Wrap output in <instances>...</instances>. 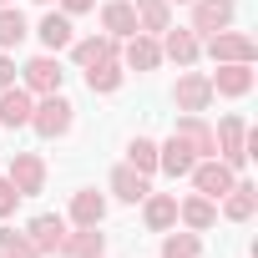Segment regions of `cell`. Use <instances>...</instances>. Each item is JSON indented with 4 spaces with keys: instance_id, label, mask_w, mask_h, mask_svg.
Segmentation results:
<instances>
[{
    "instance_id": "cell-13",
    "label": "cell",
    "mask_w": 258,
    "mask_h": 258,
    "mask_svg": "<svg viewBox=\"0 0 258 258\" xmlns=\"http://www.w3.org/2000/svg\"><path fill=\"white\" fill-rule=\"evenodd\" d=\"M31 111H36V96H31L21 81L0 91V126H6V132H21V126H31Z\"/></svg>"
},
{
    "instance_id": "cell-29",
    "label": "cell",
    "mask_w": 258,
    "mask_h": 258,
    "mask_svg": "<svg viewBox=\"0 0 258 258\" xmlns=\"http://www.w3.org/2000/svg\"><path fill=\"white\" fill-rule=\"evenodd\" d=\"M0 253H6V258H46V253L26 238V228L16 233V228H6V223H0Z\"/></svg>"
},
{
    "instance_id": "cell-30",
    "label": "cell",
    "mask_w": 258,
    "mask_h": 258,
    "mask_svg": "<svg viewBox=\"0 0 258 258\" xmlns=\"http://www.w3.org/2000/svg\"><path fill=\"white\" fill-rule=\"evenodd\" d=\"M126 167H137V172H157V142L152 137H132L126 142Z\"/></svg>"
},
{
    "instance_id": "cell-1",
    "label": "cell",
    "mask_w": 258,
    "mask_h": 258,
    "mask_svg": "<svg viewBox=\"0 0 258 258\" xmlns=\"http://www.w3.org/2000/svg\"><path fill=\"white\" fill-rule=\"evenodd\" d=\"M76 126V106L61 96V91H51V96H36V111H31V132L36 137H46V142H56V137H66Z\"/></svg>"
},
{
    "instance_id": "cell-10",
    "label": "cell",
    "mask_w": 258,
    "mask_h": 258,
    "mask_svg": "<svg viewBox=\"0 0 258 258\" xmlns=\"http://www.w3.org/2000/svg\"><path fill=\"white\" fill-rule=\"evenodd\" d=\"M208 81H213V96H248L253 91V81H258V71L248 66V61H223L218 71H208Z\"/></svg>"
},
{
    "instance_id": "cell-37",
    "label": "cell",
    "mask_w": 258,
    "mask_h": 258,
    "mask_svg": "<svg viewBox=\"0 0 258 258\" xmlns=\"http://www.w3.org/2000/svg\"><path fill=\"white\" fill-rule=\"evenodd\" d=\"M0 258H6V253H0Z\"/></svg>"
},
{
    "instance_id": "cell-14",
    "label": "cell",
    "mask_w": 258,
    "mask_h": 258,
    "mask_svg": "<svg viewBox=\"0 0 258 258\" xmlns=\"http://www.w3.org/2000/svg\"><path fill=\"white\" fill-rule=\"evenodd\" d=\"M172 137H182L187 147H192V157H218V142H213V126L198 116V111H182L177 121H172Z\"/></svg>"
},
{
    "instance_id": "cell-35",
    "label": "cell",
    "mask_w": 258,
    "mask_h": 258,
    "mask_svg": "<svg viewBox=\"0 0 258 258\" xmlns=\"http://www.w3.org/2000/svg\"><path fill=\"white\" fill-rule=\"evenodd\" d=\"M36 6H56V0H36Z\"/></svg>"
},
{
    "instance_id": "cell-36",
    "label": "cell",
    "mask_w": 258,
    "mask_h": 258,
    "mask_svg": "<svg viewBox=\"0 0 258 258\" xmlns=\"http://www.w3.org/2000/svg\"><path fill=\"white\" fill-rule=\"evenodd\" d=\"M0 6H11V0H0Z\"/></svg>"
},
{
    "instance_id": "cell-8",
    "label": "cell",
    "mask_w": 258,
    "mask_h": 258,
    "mask_svg": "<svg viewBox=\"0 0 258 258\" xmlns=\"http://www.w3.org/2000/svg\"><path fill=\"white\" fill-rule=\"evenodd\" d=\"M172 101H177V111H208L213 106V81H208V71H187L182 66V76H177V86H172Z\"/></svg>"
},
{
    "instance_id": "cell-4",
    "label": "cell",
    "mask_w": 258,
    "mask_h": 258,
    "mask_svg": "<svg viewBox=\"0 0 258 258\" xmlns=\"http://www.w3.org/2000/svg\"><path fill=\"white\" fill-rule=\"evenodd\" d=\"M238 21V0H192V36L198 41H208V36H218V31H228Z\"/></svg>"
},
{
    "instance_id": "cell-16",
    "label": "cell",
    "mask_w": 258,
    "mask_h": 258,
    "mask_svg": "<svg viewBox=\"0 0 258 258\" xmlns=\"http://www.w3.org/2000/svg\"><path fill=\"white\" fill-rule=\"evenodd\" d=\"M157 46H162V61H177V66H192V61L203 56V41H198L187 26H177V31L167 26V31L157 36Z\"/></svg>"
},
{
    "instance_id": "cell-19",
    "label": "cell",
    "mask_w": 258,
    "mask_h": 258,
    "mask_svg": "<svg viewBox=\"0 0 258 258\" xmlns=\"http://www.w3.org/2000/svg\"><path fill=\"white\" fill-rule=\"evenodd\" d=\"M121 66L126 71H157L162 66V46H157V36H126V46H121Z\"/></svg>"
},
{
    "instance_id": "cell-34",
    "label": "cell",
    "mask_w": 258,
    "mask_h": 258,
    "mask_svg": "<svg viewBox=\"0 0 258 258\" xmlns=\"http://www.w3.org/2000/svg\"><path fill=\"white\" fill-rule=\"evenodd\" d=\"M167 6H192V0H167Z\"/></svg>"
},
{
    "instance_id": "cell-20",
    "label": "cell",
    "mask_w": 258,
    "mask_h": 258,
    "mask_svg": "<svg viewBox=\"0 0 258 258\" xmlns=\"http://www.w3.org/2000/svg\"><path fill=\"white\" fill-rule=\"evenodd\" d=\"M142 223H147V233L177 228V192H147L142 198Z\"/></svg>"
},
{
    "instance_id": "cell-32",
    "label": "cell",
    "mask_w": 258,
    "mask_h": 258,
    "mask_svg": "<svg viewBox=\"0 0 258 258\" xmlns=\"http://www.w3.org/2000/svg\"><path fill=\"white\" fill-rule=\"evenodd\" d=\"M6 86H16V56L0 51V91H6Z\"/></svg>"
},
{
    "instance_id": "cell-24",
    "label": "cell",
    "mask_w": 258,
    "mask_h": 258,
    "mask_svg": "<svg viewBox=\"0 0 258 258\" xmlns=\"http://www.w3.org/2000/svg\"><path fill=\"white\" fill-rule=\"evenodd\" d=\"M81 76H86V91H91V96H111V91H121L126 66H121V61H96V66H86Z\"/></svg>"
},
{
    "instance_id": "cell-18",
    "label": "cell",
    "mask_w": 258,
    "mask_h": 258,
    "mask_svg": "<svg viewBox=\"0 0 258 258\" xmlns=\"http://www.w3.org/2000/svg\"><path fill=\"white\" fill-rule=\"evenodd\" d=\"M101 218H106V198H101L96 187L71 192V208H66V223H71V228H101Z\"/></svg>"
},
{
    "instance_id": "cell-15",
    "label": "cell",
    "mask_w": 258,
    "mask_h": 258,
    "mask_svg": "<svg viewBox=\"0 0 258 258\" xmlns=\"http://www.w3.org/2000/svg\"><path fill=\"white\" fill-rule=\"evenodd\" d=\"M106 187H111V198H116V203H132V208H137V203H142V198L152 192V177L121 162V167H111V177H106Z\"/></svg>"
},
{
    "instance_id": "cell-26",
    "label": "cell",
    "mask_w": 258,
    "mask_h": 258,
    "mask_svg": "<svg viewBox=\"0 0 258 258\" xmlns=\"http://www.w3.org/2000/svg\"><path fill=\"white\" fill-rule=\"evenodd\" d=\"M61 253H66V258H106V233H96V228H76V233H66Z\"/></svg>"
},
{
    "instance_id": "cell-25",
    "label": "cell",
    "mask_w": 258,
    "mask_h": 258,
    "mask_svg": "<svg viewBox=\"0 0 258 258\" xmlns=\"http://www.w3.org/2000/svg\"><path fill=\"white\" fill-rule=\"evenodd\" d=\"M132 11H137V31L142 36H162L172 26V6L167 0H132Z\"/></svg>"
},
{
    "instance_id": "cell-33",
    "label": "cell",
    "mask_w": 258,
    "mask_h": 258,
    "mask_svg": "<svg viewBox=\"0 0 258 258\" xmlns=\"http://www.w3.org/2000/svg\"><path fill=\"white\" fill-rule=\"evenodd\" d=\"M96 11V0H61V16H86Z\"/></svg>"
},
{
    "instance_id": "cell-11",
    "label": "cell",
    "mask_w": 258,
    "mask_h": 258,
    "mask_svg": "<svg viewBox=\"0 0 258 258\" xmlns=\"http://www.w3.org/2000/svg\"><path fill=\"white\" fill-rule=\"evenodd\" d=\"M31 36L41 41V51H51V56H61L71 41H76V26H71V16H61V11H46L36 26H31Z\"/></svg>"
},
{
    "instance_id": "cell-3",
    "label": "cell",
    "mask_w": 258,
    "mask_h": 258,
    "mask_svg": "<svg viewBox=\"0 0 258 258\" xmlns=\"http://www.w3.org/2000/svg\"><path fill=\"white\" fill-rule=\"evenodd\" d=\"M203 51L213 56V66H223V61H248V66H253V61H258V41H253L248 31H233V26L218 31V36H208Z\"/></svg>"
},
{
    "instance_id": "cell-2",
    "label": "cell",
    "mask_w": 258,
    "mask_h": 258,
    "mask_svg": "<svg viewBox=\"0 0 258 258\" xmlns=\"http://www.w3.org/2000/svg\"><path fill=\"white\" fill-rule=\"evenodd\" d=\"M213 142H218V157H223L233 172H243V167H248V147H243V142H248V121H243L238 111H233V116H223V121L213 126Z\"/></svg>"
},
{
    "instance_id": "cell-7",
    "label": "cell",
    "mask_w": 258,
    "mask_h": 258,
    "mask_svg": "<svg viewBox=\"0 0 258 258\" xmlns=\"http://www.w3.org/2000/svg\"><path fill=\"white\" fill-rule=\"evenodd\" d=\"M6 177L16 182L21 198H36V192H46V157H41V152H11Z\"/></svg>"
},
{
    "instance_id": "cell-27",
    "label": "cell",
    "mask_w": 258,
    "mask_h": 258,
    "mask_svg": "<svg viewBox=\"0 0 258 258\" xmlns=\"http://www.w3.org/2000/svg\"><path fill=\"white\" fill-rule=\"evenodd\" d=\"M157 258H203V233H192V228H167L162 233V248H157Z\"/></svg>"
},
{
    "instance_id": "cell-22",
    "label": "cell",
    "mask_w": 258,
    "mask_h": 258,
    "mask_svg": "<svg viewBox=\"0 0 258 258\" xmlns=\"http://www.w3.org/2000/svg\"><path fill=\"white\" fill-rule=\"evenodd\" d=\"M192 147L182 142V137H167V142H157V172L162 177H187L192 172Z\"/></svg>"
},
{
    "instance_id": "cell-12",
    "label": "cell",
    "mask_w": 258,
    "mask_h": 258,
    "mask_svg": "<svg viewBox=\"0 0 258 258\" xmlns=\"http://www.w3.org/2000/svg\"><path fill=\"white\" fill-rule=\"evenodd\" d=\"M66 233H71V223H66L61 213H36V218L26 223V238H31V243H36L41 253H61Z\"/></svg>"
},
{
    "instance_id": "cell-23",
    "label": "cell",
    "mask_w": 258,
    "mask_h": 258,
    "mask_svg": "<svg viewBox=\"0 0 258 258\" xmlns=\"http://www.w3.org/2000/svg\"><path fill=\"white\" fill-rule=\"evenodd\" d=\"M101 31H106L111 41L137 36V11H132V0H106V6H101Z\"/></svg>"
},
{
    "instance_id": "cell-31",
    "label": "cell",
    "mask_w": 258,
    "mask_h": 258,
    "mask_svg": "<svg viewBox=\"0 0 258 258\" xmlns=\"http://www.w3.org/2000/svg\"><path fill=\"white\" fill-rule=\"evenodd\" d=\"M16 203H21V192H16V182H11V177H0V223H6V218L16 213Z\"/></svg>"
},
{
    "instance_id": "cell-5",
    "label": "cell",
    "mask_w": 258,
    "mask_h": 258,
    "mask_svg": "<svg viewBox=\"0 0 258 258\" xmlns=\"http://www.w3.org/2000/svg\"><path fill=\"white\" fill-rule=\"evenodd\" d=\"M61 81H66V71H61V61L51 51H41V56H31L21 66V86L31 96H51V91H61Z\"/></svg>"
},
{
    "instance_id": "cell-21",
    "label": "cell",
    "mask_w": 258,
    "mask_h": 258,
    "mask_svg": "<svg viewBox=\"0 0 258 258\" xmlns=\"http://www.w3.org/2000/svg\"><path fill=\"white\" fill-rule=\"evenodd\" d=\"M177 223L192 228V233H208L218 223V203L203 198V192H187V198H177Z\"/></svg>"
},
{
    "instance_id": "cell-28",
    "label": "cell",
    "mask_w": 258,
    "mask_h": 258,
    "mask_svg": "<svg viewBox=\"0 0 258 258\" xmlns=\"http://www.w3.org/2000/svg\"><path fill=\"white\" fill-rule=\"evenodd\" d=\"M26 36H31V21L16 6H0V51H16Z\"/></svg>"
},
{
    "instance_id": "cell-6",
    "label": "cell",
    "mask_w": 258,
    "mask_h": 258,
    "mask_svg": "<svg viewBox=\"0 0 258 258\" xmlns=\"http://www.w3.org/2000/svg\"><path fill=\"white\" fill-rule=\"evenodd\" d=\"M187 177H192V192H203V198H213V203H218V198L238 182V172H233L223 157H198Z\"/></svg>"
},
{
    "instance_id": "cell-9",
    "label": "cell",
    "mask_w": 258,
    "mask_h": 258,
    "mask_svg": "<svg viewBox=\"0 0 258 258\" xmlns=\"http://www.w3.org/2000/svg\"><path fill=\"white\" fill-rule=\"evenodd\" d=\"M71 61L86 71V66H96V61H121V41H111L106 31H91V36H76L71 46Z\"/></svg>"
},
{
    "instance_id": "cell-17",
    "label": "cell",
    "mask_w": 258,
    "mask_h": 258,
    "mask_svg": "<svg viewBox=\"0 0 258 258\" xmlns=\"http://www.w3.org/2000/svg\"><path fill=\"white\" fill-rule=\"evenodd\" d=\"M218 203H223L218 213H223L228 223H248V218L258 213V187H253L248 177H238V182H233V187H228V192H223Z\"/></svg>"
}]
</instances>
